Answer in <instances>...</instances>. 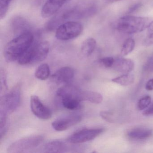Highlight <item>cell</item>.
<instances>
[{
  "instance_id": "obj_31",
  "label": "cell",
  "mask_w": 153,
  "mask_h": 153,
  "mask_svg": "<svg viewBox=\"0 0 153 153\" xmlns=\"http://www.w3.org/2000/svg\"><path fill=\"white\" fill-rule=\"evenodd\" d=\"M122 1V0H106V1H107L108 3H112L116 2V1Z\"/></svg>"
},
{
  "instance_id": "obj_22",
  "label": "cell",
  "mask_w": 153,
  "mask_h": 153,
  "mask_svg": "<svg viewBox=\"0 0 153 153\" xmlns=\"http://www.w3.org/2000/svg\"><path fill=\"white\" fill-rule=\"evenodd\" d=\"M145 47H149L153 45V21H151L147 28L146 37L142 43Z\"/></svg>"
},
{
  "instance_id": "obj_25",
  "label": "cell",
  "mask_w": 153,
  "mask_h": 153,
  "mask_svg": "<svg viewBox=\"0 0 153 153\" xmlns=\"http://www.w3.org/2000/svg\"><path fill=\"white\" fill-rule=\"evenodd\" d=\"M151 102V98L149 96H146L140 98L137 103V108L140 111L148 108Z\"/></svg>"
},
{
  "instance_id": "obj_5",
  "label": "cell",
  "mask_w": 153,
  "mask_h": 153,
  "mask_svg": "<svg viewBox=\"0 0 153 153\" xmlns=\"http://www.w3.org/2000/svg\"><path fill=\"white\" fill-rule=\"evenodd\" d=\"M79 89L74 86L66 85L57 90L56 96L61 100L62 106L70 110L80 107L81 101L79 98Z\"/></svg>"
},
{
  "instance_id": "obj_13",
  "label": "cell",
  "mask_w": 153,
  "mask_h": 153,
  "mask_svg": "<svg viewBox=\"0 0 153 153\" xmlns=\"http://www.w3.org/2000/svg\"><path fill=\"white\" fill-rule=\"evenodd\" d=\"M112 67L118 72L127 74L133 70L134 68V63L130 59L118 58L115 59Z\"/></svg>"
},
{
  "instance_id": "obj_21",
  "label": "cell",
  "mask_w": 153,
  "mask_h": 153,
  "mask_svg": "<svg viewBox=\"0 0 153 153\" xmlns=\"http://www.w3.org/2000/svg\"><path fill=\"white\" fill-rule=\"evenodd\" d=\"M135 46V42L134 39L129 38L124 41L121 51V54L123 56H125L129 54L134 50Z\"/></svg>"
},
{
  "instance_id": "obj_30",
  "label": "cell",
  "mask_w": 153,
  "mask_h": 153,
  "mask_svg": "<svg viewBox=\"0 0 153 153\" xmlns=\"http://www.w3.org/2000/svg\"><path fill=\"white\" fill-rule=\"evenodd\" d=\"M146 89L148 91L153 90V78L149 79L146 85Z\"/></svg>"
},
{
  "instance_id": "obj_11",
  "label": "cell",
  "mask_w": 153,
  "mask_h": 153,
  "mask_svg": "<svg viewBox=\"0 0 153 153\" xmlns=\"http://www.w3.org/2000/svg\"><path fill=\"white\" fill-rule=\"evenodd\" d=\"M69 0H47L43 6L41 15L44 18L50 17L57 13Z\"/></svg>"
},
{
  "instance_id": "obj_6",
  "label": "cell",
  "mask_w": 153,
  "mask_h": 153,
  "mask_svg": "<svg viewBox=\"0 0 153 153\" xmlns=\"http://www.w3.org/2000/svg\"><path fill=\"white\" fill-rule=\"evenodd\" d=\"M83 30V26L79 22L68 21L57 27L55 36L60 41H68L79 36Z\"/></svg>"
},
{
  "instance_id": "obj_3",
  "label": "cell",
  "mask_w": 153,
  "mask_h": 153,
  "mask_svg": "<svg viewBox=\"0 0 153 153\" xmlns=\"http://www.w3.org/2000/svg\"><path fill=\"white\" fill-rule=\"evenodd\" d=\"M50 43L47 41L36 42L21 55L18 62L20 65L35 64L43 61L48 55L50 51Z\"/></svg>"
},
{
  "instance_id": "obj_27",
  "label": "cell",
  "mask_w": 153,
  "mask_h": 153,
  "mask_svg": "<svg viewBox=\"0 0 153 153\" xmlns=\"http://www.w3.org/2000/svg\"><path fill=\"white\" fill-rule=\"evenodd\" d=\"M1 94H5L7 90V76L6 73L3 70L1 71Z\"/></svg>"
},
{
  "instance_id": "obj_7",
  "label": "cell",
  "mask_w": 153,
  "mask_h": 153,
  "mask_svg": "<svg viewBox=\"0 0 153 153\" xmlns=\"http://www.w3.org/2000/svg\"><path fill=\"white\" fill-rule=\"evenodd\" d=\"M44 140L42 136H31L13 142L7 149L8 153H20L35 148Z\"/></svg>"
},
{
  "instance_id": "obj_18",
  "label": "cell",
  "mask_w": 153,
  "mask_h": 153,
  "mask_svg": "<svg viewBox=\"0 0 153 153\" xmlns=\"http://www.w3.org/2000/svg\"><path fill=\"white\" fill-rule=\"evenodd\" d=\"M96 41L93 38L85 40L81 47V52L84 56L88 57L93 53L96 47Z\"/></svg>"
},
{
  "instance_id": "obj_23",
  "label": "cell",
  "mask_w": 153,
  "mask_h": 153,
  "mask_svg": "<svg viewBox=\"0 0 153 153\" xmlns=\"http://www.w3.org/2000/svg\"><path fill=\"white\" fill-rule=\"evenodd\" d=\"M100 116L103 120L110 123L115 122L117 120L115 114L111 111H102L100 112Z\"/></svg>"
},
{
  "instance_id": "obj_28",
  "label": "cell",
  "mask_w": 153,
  "mask_h": 153,
  "mask_svg": "<svg viewBox=\"0 0 153 153\" xmlns=\"http://www.w3.org/2000/svg\"><path fill=\"white\" fill-rule=\"evenodd\" d=\"M142 7V4L140 2H137L131 5L126 12V15H131L139 10Z\"/></svg>"
},
{
  "instance_id": "obj_29",
  "label": "cell",
  "mask_w": 153,
  "mask_h": 153,
  "mask_svg": "<svg viewBox=\"0 0 153 153\" xmlns=\"http://www.w3.org/2000/svg\"><path fill=\"white\" fill-rule=\"evenodd\" d=\"M142 114L146 116L153 115V104L146 109L142 113Z\"/></svg>"
},
{
  "instance_id": "obj_9",
  "label": "cell",
  "mask_w": 153,
  "mask_h": 153,
  "mask_svg": "<svg viewBox=\"0 0 153 153\" xmlns=\"http://www.w3.org/2000/svg\"><path fill=\"white\" fill-rule=\"evenodd\" d=\"M30 107L32 112L39 119L47 120L51 118V111L42 102L37 96L32 95L31 97Z\"/></svg>"
},
{
  "instance_id": "obj_32",
  "label": "cell",
  "mask_w": 153,
  "mask_h": 153,
  "mask_svg": "<svg viewBox=\"0 0 153 153\" xmlns=\"http://www.w3.org/2000/svg\"></svg>"
},
{
  "instance_id": "obj_14",
  "label": "cell",
  "mask_w": 153,
  "mask_h": 153,
  "mask_svg": "<svg viewBox=\"0 0 153 153\" xmlns=\"http://www.w3.org/2000/svg\"><path fill=\"white\" fill-rule=\"evenodd\" d=\"M153 130L147 128H135L130 130L127 133L129 138L135 140H142L152 136Z\"/></svg>"
},
{
  "instance_id": "obj_19",
  "label": "cell",
  "mask_w": 153,
  "mask_h": 153,
  "mask_svg": "<svg viewBox=\"0 0 153 153\" xmlns=\"http://www.w3.org/2000/svg\"><path fill=\"white\" fill-rule=\"evenodd\" d=\"M50 67L48 64L45 63H43L36 69L35 76L36 78L40 80H46L50 76Z\"/></svg>"
},
{
  "instance_id": "obj_16",
  "label": "cell",
  "mask_w": 153,
  "mask_h": 153,
  "mask_svg": "<svg viewBox=\"0 0 153 153\" xmlns=\"http://www.w3.org/2000/svg\"><path fill=\"white\" fill-rule=\"evenodd\" d=\"M68 149L66 143L60 140H53L46 143L44 150L47 153H63Z\"/></svg>"
},
{
  "instance_id": "obj_1",
  "label": "cell",
  "mask_w": 153,
  "mask_h": 153,
  "mask_svg": "<svg viewBox=\"0 0 153 153\" xmlns=\"http://www.w3.org/2000/svg\"><path fill=\"white\" fill-rule=\"evenodd\" d=\"M34 42V36L31 32L24 33L9 42L4 49L3 55L7 62L18 60L21 55Z\"/></svg>"
},
{
  "instance_id": "obj_8",
  "label": "cell",
  "mask_w": 153,
  "mask_h": 153,
  "mask_svg": "<svg viewBox=\"0 0 153 153\" xmlns=\"http://www.w3.org/2000/svg\"><path fill=\"white\" fill-rule=\"evenodd\" d=\"M104 131L103 128H85L71 135L68 141L73 144L84 143L95 138Z\"/></svg>"
},
{
  "instance_id": "obj_26",
  "label": "cell",
  "mask_w": 153,
  "mask_h": 153,
  "mask_svg": "<svg viewBox=\"0 0 153 153\" xmlns=\"http://www.w3.org/2000/svg\"><path fill=\"white\" fill-rule=\"evenodd\" d=\"M115 59L113 57H106L99 60V62L102 66L105 68H111L114 64Z\"/></svg>"
},
{
  "instance_id": "obj_4",
  "label": "cell",
  "mask_w": 153,
  "mask_h": 153,
  "mask_svg": "<svg viewBox=\"0 0 153 153\" xmlns=\"http://www.w3.org/2000/svg\"><path fill=\"white\" fill-rule=\"evenodd\" d=\"M21 100V86L18 84L14 86L7 93L1 96L0 118L7 119L8 114L14 112L20 105Z\"/></svg>"
},
{
  "instance_id": "obj_10",
  "label": "cell",
  "mask_w": 153,
  "mask_h": 153,
  "mask_svg": "<svg viewBox=\"0 0 153 153\" xmlns=\"http://www.w3.org/2000/svg\"><path fill=\"white\" fill-rule=\"evenodd\" d=\"M82 117L79 115H71L55 120L52 123L53 129L57 131H63L81 121Z\"/></svg>"
},
{
  "instance_id": "obj_15",
  "label": "cell",
  "mask_w": 153,
  "mask_h": 153,
  "mask_svg": "<svg viewBox=\"0 0 153 153\" xmlns=\"http://www.w3.org/2000/svg\"><path fill=\"white\" fill-rule=\"evenodd\" d=\"M12 27L14 33L18 34V35L30 32L31 26L27 21L21 17H16L12 20Z\"/></svg>"
},
{
  "instance_id": "obj_24",
  "label": "cell",
  "mask_w": 153,
  "mask_h": 153,
  "mask_svg": "<svg viewBox=\"0 0 153 153\" xmlns=\"http://www.w3.org/2000/svg\"><path fill=\"white\" fill-rule=\"evenodd\" d=\"M12 0H0V18H5L8 11L10 4Z\"/></svg>"
},
{
  "instance_id": "obj_2",
  "label": "cell",
  "mask_w": 153,
  "mask_h": 153,
  "mask_svg": "<svg viewBox=\"0 0 153 153\" xmlns=\"http://www.w3.org/2000/svg\"><path fill=\"white\" fill-rule=\"evenodd\" d=\"M151 22V19L149 18L126 15L117 20L115 27L120 33L133 34L147 29Z\"/></svg>"
},
{
  "instance_id": "obj_12",
  "label": "cell",
  "mask_w": 153,
  "mask_h": 153,
  "mask_svg": "<svg viewBox=\"0 0 153 153\" xmlns=\"http://www.w3.org/2000/svg\"><path fill=\"white\" fill-rule=\"evenodd\" d=\"M74 75L75 71L72 68L62 67L53 74L52 78L57 84L67 85L73 78Z\"/></svg>"
},
{
  "instance_id": "obj_20",
  "label": "cell",
  "mask_w": 153,
  "mask_h": 153,
  "mask_svg": "<svg viewBox=\"0 0 153 153\" xmlns=\"http://www.w3.org/2000/svg\"><path fill=\"white\" fill-rule=\"evenodd\" d=\"M134 76L129 73L124 74L112 79V81L114 83L122 86L130 85L134 83Z\"/></svg>"
},
{
  "instance_id": "obj_17",
  "label": "cell",
  "mask_w": 153,
  "mask_h": 153,
  "mask_svg": "<svg viewBox=\"0 0 153 153\" xmlns=\"http://www.w3.org/2000/svg\"><path fill=\"white\" fill-rule=\"evenodd\" d=\"M80 101H88L94 104H99L103 101V97L101 94L94 91L81 90L80 91Z\"/></svg>"
}]
</instances>
